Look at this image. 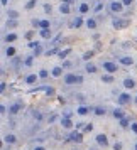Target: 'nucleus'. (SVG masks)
<instances>
[{
  "label": "nucleus",
  "instance_id": "1",
  "mask_svg": "<svg viewBox=\"0 0 137 150\" xmlns=\"http://www.w3.org/2000/svg\"><path fill=\"white\" fill-rule=\"evenodd\" d=\"M103 69L107 72H115L117 71V64H114V62H103Z\"/></svg>",
  "mask_w": 137,
  "mask_h": 150
},
{
  "label": "nucleus",
  "instance_id": "2",
  "mask_svg": "<svg viewBox=\"0 0 137 150\" xmlns=\"http://www.w3.org/2000/svg\"><path fill=\"white\" fill-rule=\"evenodd\" d=\"M69 140H71V142H78V143H80V142H83V135L78 133V132H73V133H69Z\"/></svg>",
  "mask_w": 137,
  "mask_h": 150
},
{
  "label": "nucleus",
  "instance_id": "3",
  "mask_svg": "<svg viewBox=\"0 0 137 150\" xmlns=\"http://www.w3.org/2000/svg\"><path fill=\"white\" fill-rule=\"evenodd\" d=\"M130 101V95H127V93H122L119 96V105H127Z\"/></svg>",
  "mask_w": 137,
  "mask_h": 150
},
{
  "label": "nucleus",
  "instance_id": "4",
  "mask_svg": "<svg viewBox=\"0 0 137 150\" xmlns=\"http://www.w3.org/2000/svg\"><path fill=\"white\" fill-rule=\"evenodd\" d=\"M97 142H98L100 145H102V147H107V145H108V140H107V137H105L103 133L97 135Z\"/></svg>",
  "mask_w": 137,
  "mask_h": 150
},
{
  "label": "nucleus",
  "instance_id": "5",
  "mask_svg": "<svg viewBox=\"0 0 137 150\" xmlns=\"http://www.w3.org/2000/svg\"><path fill=\"white\" fill-rule=\"evenodd\" d=\"M129 25V20H115L114 22V27L115 29H124Z\"/></svg>",
  "mask_w": 137,
  "mask_h": 150
},
{
  "label": "nucleus",
  "instance_id": "6",
  "mask_svg": "<svg viewBox=\"0 0 137 150\" xmlns=\"http://www.w3.org/2000/svg\"><path fill=\"white\" fill-rule=\"evenodd\" d=\"M64 83L66 84H74L76 83V76H74V74H66V76H64Z\"/></svg>",
  "mask_w": 137,
  "mask_h": 150
},
{
  "label": "nucleus",
  "instance_id": "7",
  "mask_svg": "<svg viewBox=\"0 0 137 150\" xmlns=\"http://www.w3.org/2000/svg\"><path fill=\"white\" fill-rule=\"evenodd\" d=\"M110 10H112V12H120V10H122V5L117 4V2H114V4H110Z\"/></svg>",
  "mask_w": 137,
  "mask_h": 150
},
{
  "label": "nucleus",
  "instance_id": "8",
  "mask_svg": "<svg viewBox=\"0 0 137 150\" xmlns=\"http://www.w3.org/2000/svg\"><path fill=\"white\" fill-rule=\"evenodd\" d=\"M120 62H122V64H125V66H130L132 62V57H120Z\"/></svg>",
  "mask_w": 137,
  "mask_h": 150
},
{
  "label": "nucleus",
  "instance_id": "9",
  "mask_svg": "<svg viewBox=\"0 0 137 150\" xmlns=\"http://www.w3.org/2000/svg\"><path fill=\"white\" fill-rule=\"evenodd\" d=\"M90 110L91 108H88V106H80V108H78V113H80V115H86V113H90Z\"/></svg>",
  "mask_w": 137,
  "mask_h": 150
},
{
  "label": "nucleus",
  "instance_id": "10",
  "mask_svg": "<svg viewBox=\"0 0 137 150\" xmlns=\"http://www.w3.org/2000/svg\"><path fill=\"white\" fill-rule=\"evenodd\" d=\"M124 86H125V88H134V86H135V83H134V81H132V79H125V81H124Z\"/></svg>",
  "mask_w": 137,
  "mask_h": 150
},
{
  "label": "nucleus",
  "instance_id": "11",
  "mask_svg": "<svg viewBox=\"0 0 137 150\" xmlns=\"http://www.w3.org/2000/svg\"><path fill=\"white\" fill-rule=\"evenodd\" d=\"M63 127L64 128H71V127H73V122H71L69 118H64V120H63Z\"/></svg>",
  "mask_w": 137,
  "mask_h": 150
},
{
  "label": "nucleus",
  "instance_id": "12",
  "mask_svg": "<svg viewBox=\"0 0 137 150\" xmlns=\"http://www.w3.org/2000/svg\"><path fill=\"white\" fill-rule=\"evenodd\" d=\"M95 113H97L98 117H102V115H105V108H102V106H97V108H95Z\"/></svg>",
  "mask_w": 137,
  "mask_h": 150
},
{
  "label": "nucleus",
  "instance_id": "13",
  "mask_svg": "<svg viewBox=\"0 0 137 150\" xmlns=\"http://www.w3.org/2000/svg\"><path fill=\"white\" fill-rule=\"evenodd\" d=\"M114 117H115V118H124V113H122V110H120V108H117V110L114 111Z\"/></svg>",
  "mask_w": 137,
  "mask_h": 150
},
{
  "label": "nucleus",
  "instance_id": "14",
  "mask_svg": "<svg viewBox=\"0 0 137 150\" xmlns=\"http://www.w3.org/2000/svg\"><path fill=\"white\" fill-rule=\"evenodd\" d=\"M61 72H63V69H61V67H54V69H52V76H61Z\"/></svg>",
  "mask_w": 137,
  "mask_h": 150
},
{
  "label": "nucleus",
  "instance_id": "15",
  "mask_svg": "<svg viewBox=\"0 0 137 150\" xmlns=\"http://www.w3.org/2000/svg\"><path fill=\"white\" fill-rule=\"evenodd\" d=\"M102 81H103V83H112V81H114V78H112L110 74H107V76H103V78H102Z\"/></svg>",
  "mask_w": 137,
  "mask_h": 150
},
{
  "label": "nucleus",
  "instance_id": "16",
  "mask_svg": "<svg viewBox=\"0 0 137 150\" xmlns=\"http://www.w3.org/2000/svg\"><path fill=\"white\" fill-rule=\"evenodd\" d=\"M5 142H7V143H14V142H15V137H14V135H7Z\"/></svg>",
  "mask_w": 137,
  "mask_h": 150
},
{
  "label": "nucleus",
  "instance_id": "17",
  "mask_svg": "<svg viewBox=\"0 0 137 150\" xmlns=\"http://www.w3.org/2000/svg\"><path fill=\"white\" fill-rule=\"evenodd\" d=\"M86 25H88V27H90V29H95V27H97V22H95L93 19H90V20L86 22Z\"/></svg>",
  "mask_w": 137,
  "mask_h": 150
},
{
  "label": "nucleus",
  "instance_id": "18",
  "mask_svg": "<svg viewBox=\"0 0 137 150\" xmlns=\"http://www.w3.org/2000/svg\"><path fill=\"white\" fill-rule=\"evenodd\" d=\"M37 81V76L36 74H31V76H27V83H36Z\"/></svg>",
  "mask_w": 137,
  "mask_h": 150
},
{
  "label": "nucleus",
  "instance_id": "19",
  "mask_svg": "<svg viewBox=\"0 0 137 150\" xmlns=\"http://www.w3.org/2000/svg\"><path fill=\"white\" fill-rule=\"evenodd\" d=\"M68 12H69L68 4H63V5H61V14H68Z\"/></svg>",
  "mask_w": 137,
  "mask_h": 150
},
{
  "label": "nucleus",
  "instance_id": "20",
  "mask_svg": "<svg viewBox=\"0 0 137 150\" xmlns=\"http://www.w3.org/2000/svg\"><path fill=\"white\" fill-rule=\"evenodd\" d=\"M120 125H122L124 128H127L129 127V120H127V118H120Z\"/></svg>",
  "mask_w": 137,
  "mask_h": 150
},
{
  "label": "nucleus",
  "instance_id": "21",
  "mask_svg": "<svg viewBox=\"0 0 137 150\" xmlns=\"http://www.w3.org/2000/svg\"><path fill=\"white\" fill-rule=\"evenodd\" d=\"M86 71H88V72H95V71H97V67L93 66V64H86Z\"/></svg>",
  "mask_w": 137,
  "mask_h": 150
},
{
  "label": "nucleus",
  "instance_id": "22",
  "mask_svg": "<svg viewBox=\"0 0 137 150\" xmlns=\"http://www.w3.org/2000/svg\"><path fill=\"white\" fill-rule=\"evenodd\" d=\"M39 25H41L42 29H49V22H47V20H41Z\"/></svg>",
  "mask_w": 137,
  "mask_h": 150
},
{
  "label": "nucleus",
  "instance_id": "23",
  "mask_svg": "<svg viewBox=\"0 0 137 150\" xmlns=\"http://www.w3.org/2000/svg\"><path fill=\"white\" fill-rule=\"evenodd\" d=\"M68 54H69V49H66V51H61V52H59V57H61V59H64V57H66Z\"/></svg>",
  "mask_w": 137,
  "mask_h": 150
},
{
  "label": "nucleus",
  "instance_id": "24",
  "mask_svg": "<svg viewBox=\"0 0 137 150\" xmlns=\"http://www.w3.org/2000/svg\"><path fill=\"white\" fill-rule=\"evenodd\" d=\"M19 110H20V105H14V106L10 108V113H17Z\"/></svg>",
  "mask_w": 137,
  "mask_h": 150
},
{
  "label": "nucleus",
  "instance_id": "25",
  "mask_svg": "<svg viewBox=\"0 0 137 150\" xmlns=\"http://www.w3.org/2000/svg\"><path fill=\"white\" fill-rule=\"evenodd\" d=\"M17 39V35L15 34H10V35H7V42H12V41H15Z\"/></svg>",
  "mask_w": 137,
  "mask_h": 150
},
{
  "label": "nucleus",
  "instance_id": "26",
  "mask_svg": "<svg viewBox=\"0 0 137 150\" xmlns=\"http://www.w3.org/2000/svg\"><path fill=\"white\" fill-rule=\"evenodd\" d=\"M41 35H42L44 39H49V30H47V29H44V30L41 32Z\"/></svg>",
  "mask_w": 137,
  "mask_h": 150
},
{
  "label": "nucleus",
  "instance_id": "27",
  "mask_svg": "<svg viewBox=\"0 0 137 150\" xmlns=\"http://www.w3.org/2000/svg\"><path fill=\"white\" fill-rule=\"evenodd\" d=\"M80 12H88V5H86V4H83V5L80 7Z\"/></svg>",
  "mask_w": 137,
  "mask_h": 150
},
{
  "label": "nucleus",
  "instance_id": "28",
  "mask_svg": "<svg viewBox=\"0 0 137 150\" xmlns=\"http://www.w3.org/2000/svg\"><path fill=\"white\" fill-rule=\"evenodd\" d=\"M73 25H74V27H80V25H81V19H76V20L73 22Z\"/></svg>",
  "mask_w": 137,
  "mask_h": 150
},
{
  "label": "nucleus",
  "instance_id": "29",
  "mask_svg": "<svg viewBox=\"0 0 137 150\" xmlns=\"http://www.w3.org/2000/svg\"><path fill=\"white\" fill-rule=\"evenodd\" d=\"M39 76H41V78H47V71H46V69H42V71L39 72Z\"/></svg>",
  "mask_w": 137,
  "mask_h": 150
},
{
  "label": "nucleus",
  "instance_id": "30",
  "mask_svg": "<svg viewBox=\"0 0 137 150\" xmlns=\"http://www.w3.org/2000/svg\"><path fill=\"white\" fill-rule=\"evenodd\" d=\"M7 54H9V56H14V54H15V49H14V47H10V49H7Z\"/></svg>",
  "mask_w": 137,
  "mask_h": 150
},
{
  "label": "nucleus",
  "instance_id": "31",
  "mask_svg": "<svg viewBox=\"0 0 137 150\" xmlns=\"http://www.w3.org/2000/svg\"><path fill=\"white\" fill-rule=\"evenodd\" d=\"M91 130H93V125H91V123H88V125L85 127V132H91Z\"/></svg>",
  "mask_w": 137,
  "mask_h": 150
},
{
  "label": "nucleus",
  "instance_id": "32",
  "mask_svg": "<svg viewBox=\"0 0 137 150\" xmlns=\"http://www.w3.org/2000/svg\"><path fill=\"white\" fill-rule=\"evenodd\" d=\"M114 150H122V143H119V142H117V143L114 145Z\"/></svg>",
  "mask_w": 137,
  "mask_h": 150
},
{
  "label": "nucleus",
  "instance_id": "33",
  "mask_svg": "<svg viewBox=\"0 0 137 150\" xmlns=\"http://www.w3.org/2000/svg\"><path fill=\"white\" fill-rule=\"evenodd\" d=\"M34 5H36V0H31V2L27 4V9H32Z\"/></svg>",
  "mask_w": 137,
  "mask_h": 150
},
{
  "label": "nucleus",
  "instance_id": "34",
  "mask_svg": "<svg viewBox=\"0 0 137 150\" xmlns=\"http://www.w3.org/2000/svg\"><path fill=\"white\" fill-rule=\"evenodd\" d=\"M91 56H93V52H91V51H90V52H86V54L83 56V59H90Z\"/></svg>",
  "mask_w": 137,
  "mask_h": 150
},
{
  "label": "nucleus",
  "instance_id": "35",
  "mask_svg": "<svg viewBox=\"0 0 137 150\" xmlns=\"http://www.w3.org/2000/svg\"><path fill=\"white\" fill-rule=\"evenodd\" d=\"M130 128H132V132H134V133H137V123H132Z\"/></svg>",
  "mask_w": 137,
  "mask_h": 150
},
{
  "label": "nucleus",
  "instance_id": "36",
  "mask_svg": "<svg viewBox=\"0 0 137 150\" xmlns=\"http://www.w3.org/2000/svg\"><path fill=\"white\" fill-rule=\"evenodd\" d=\"M46 93H47V95H52V93H54V89H52V88H46Z\"/></svg>",
  "mask_w": 137,
  "mask_h": 150
},
{
  "label": "nucleus",
  "instance_id": "37",
  "mask_svg": "<svg viewBox=\"0 0 137 150\" xmlns=\"http://www.w3.org/2000/svg\"><path fill=\"white\" fill-rule=\"evenodd\" d=\"M25 64H27V66H31V64H32V57H29L27 61H25Z\"/></svg>",
  "mask_w": 137,
  "mask_h": 150
},
{
  "label": "nucleus",
  "instance_id": "38",
  "mask_svg": "<svg viewBox=\"0 0 137 150\" xmlns=\"http://www.w3.org/2000/svg\"><path fill=\"white\" fill-rule=\"evenodd\" d=\"M76 83H83V78H81V76H76Z\"/></svg>",
  "mask_w": 137,
  "mask_h": 150
},
{
  "label": "nucleus",
  "instance_id": "39",
  "mask_svg": "<svg viewBox=\"0 0 137 150\" xmlns=\"http://www.w3.org/2000/svg\"><path fill=\"white\" fill-rule=\"evenodd\" d=\"M132 4V0H124V5H130Z\"/></svg>",
  "mask_w": 137,
  "mask_h": 150
},
{
  "label": "nucleus",
  "instance_id": "40",
  "mask_svg": "<svg viewBox=\"0 0 137 150\" xmlns=\"http://www.w3.org/2000/svg\"><path fill=\"white\" fill-rule=\"evenodd\" d=\"M0 113H5V106H2V105H0Z\"/></svg>",
  "mask_w": 137,
  "mask_h": 150
},
{
  "label": "nucleus",
  "instance_id": "41",
  "mask_svg": "<svg viewBox=\"0 0 137 150\" xmlns=\"http://www.w3.org/2000/svg\"><path fill=\"white\" fill-rule=\"evenodd\" d=\"M4 89H5V84L2 83V84H0V93H2V91H4Z\"/></svg>",
  "mask_w": 137,
  "mask_h": 150
},
{
  "label": "nucleus",
  "instance_id": "42",
  "mask_svg": "<svg viewBox=\"0 0 137 150\" xmlns=\"http://www.w3.org/2000/svg\"><path fill=\"white\" fill-rule=\"evenodd\" d=\"M71 2H74V0H66V4H71Z\"/></svg>",
  "mask_w": 137,
  "mask_h": 150
},
{
  "label": "nucleus",
  "instance_id": "43",
  "mask_svg": "<svg viewBox=\"0 0 137 150\" xmlns=\"http://www.w3.org/2000/svg\"><path fill=\"white\" fill-rule=\"evenodd\" d=\"M36 150H44V148H42V147H37V148H36Z\"/></svg>",
  "mask_w": 137,
  "mask_h": 150
},
{
  "label": "nucleus",
  "instance_id": "44",
  "mask_svg": "<svg viewBox=\"0 0 137 150\" xmlns=\"http://www.w3.org/2000/svg\"><path fill=\"white\" fill-rule=\"evenodd\" d=\"M0 147H2V140H0Z\"/></svg>",
  "mask_w": 137,
  "mask_h": 150
},
{
  "label": "nucleus",
  "instance_id": "45",
  "mask_svg": "<svg viewBox=\"0 0 137 150\" xmlns=\"http://www.w3.org/2000/svg\"><path fill=\"white\" fill-rule=\"evenodd\" d=\"M135 103H137V98H135Z\"/></svg>",
  "mask_w": 137,
  "mask_h": 150
},
{
  "label": "nucleus",
  "instance_id": "46",
  "mask_svg": "<svg viewBox=\"0 0 137 150\" xmlns=\"http://www.w3.org/2000/svg\"><path fill=\"white\" fill-rule=\"evenodd\" d=\"M135 150H137V145H135Z\"/></svg>",
  "mask_w": 137,
  "mask_h": 150
},
{
  "label": "nucleus",
  "instance_id": "47",
  "mask_svg": "<svg viewBox=\"0 0 137 150\" xmlns=\"http://www.w3.org/2000/svg\"><path fill=\"white\" fill-rule=\"evenodd\" d=\"M73 150H74V148H73Z\"/></svg>",
  "mask_w": 137,
  "mask_h": 150
}]
</instances>
